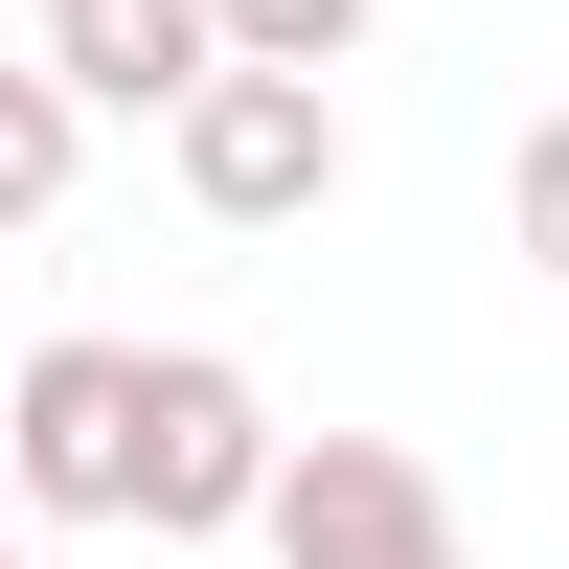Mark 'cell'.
I'll return each instance as SVG.
<instances>
[{"mask_svg": "<svg viewBox=\"0 0 569 569\" xmlns=\"http://www.w3.org/2000/svg\"><path fill=\"white\" fill-rule=\"evenodd\" d=\"M46 69H69V114H182L206 91V0H46Z\"/></svg>", "mask_w": 569, "mask_h": 569, "instance_id": "5", "label": "cell"}, {"mask_svg": "<svg viewBox=\"0 0 569 569\" xmlns=\"http://www.w3.org/2000/svg\"><path fill=\"white\" fill-rule=\"evenodd\" d=\"M273 501V388L228 342H137V479H114V525L137 547H228Z\"/></svg>", "mask_w": 569, "mask_h": 569, "instance_id": "1", "label": "cell"}, {"mask_svg": "<svg viewBox=\"0 0 569 569\" xmlns=\"http://www.w3.org/2000/svg\"><path fill=\"white\" fill-rule=\"evenodd\" d=\"M251 547H273V569H479L456 479H433V456H388V433H273Z\"/></svg>", "mask_w": 569, "mask_h": 569, "instance_id": "3", "label": "cell"}, {"mask_svg": "<svg viewBox=\"0 0 569 569\" xmlns=\"http://www.w3.org/2000/svg\"><path fill=\"white\" fill-rule=\"evenodd\" d=\"M206 46H251V69H342L365 0H206Z\"/></svg>", "mask_w": 569, "mask_h": 569, "instance_id": "7", "label": "cell"}, {"mask_svg": "<svg viewBox=\"0 0 569 569\" xmlns=\"http://www.w3.org/2000/svg\"><path fill=\"white\" fill-rule=\"evenodd\" d=\"M0 479H23V525H114V479H137V342H23L0 365Z\"/></svg>", "mask_w": 569, "mask_h": 569, "instance_id": "4", "label": "cell"}, {"mask_svg": "<svg viewBox=\"0 0 569 569\" xmlns=\"http://www.w3.org/2000/svg\"><path fill=\"white\" fill-rule=\"evenodd\" d=\"M501 251H525V273H547V297H569V114L525 137V160H501Z\"/></svg>", "mask_w": 569, "mask_h": 569, "instance_id": "8", "label": "cell"}, {"mask_svg": "<svg viewBox=\"0 0 569 569\" xmlns=\"http://www.w3.org/2000/svg\"><path fill=\"white\" fill-rule=\"evenodd\" d=\"M69 160H91L69 69H0V228H46V206H69Z\"/></svg>", "mask_w": 569, "mask_h": 569, "instance_id": "6", "label": "cell"}, {"mask_svg": "<svg viewBox=\"0 0 569 569\" xmlns=\"http://www.w3.org/2000/svg\"><path fill=\"white\" fill-rule=\"evenodd\" d=\"M0 569H23V547H0Z\"/></svg>", "mask_w": 569, "mask_h": 569, "instance_id": "9", "label": "cell"}, {"mask_svg": "<svg viewBox=\"0 0 569 569\" xmlns=\"http://www.w3.org/2000/svg\"><path fill=\"white\" fill-rule=\"evenodd\" d=\"M182 206L206 228H319L342 206V91L319 69H251V46H206V91H182Z\"/></svg>", "mask_w": 569, "mask_h": 569, "instance_id": "2", "label": "cell"}]
</instances>
